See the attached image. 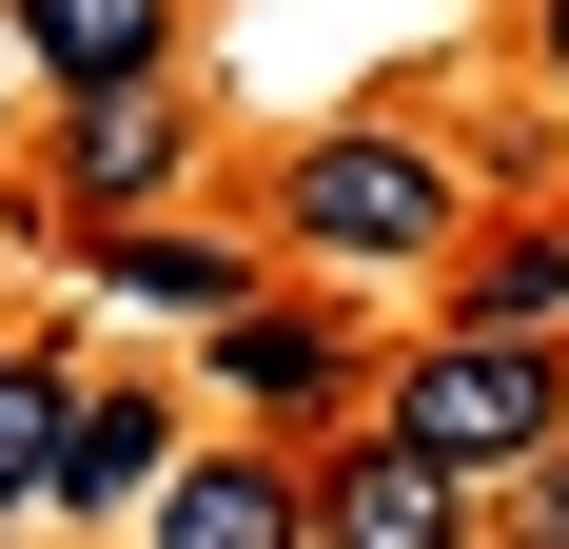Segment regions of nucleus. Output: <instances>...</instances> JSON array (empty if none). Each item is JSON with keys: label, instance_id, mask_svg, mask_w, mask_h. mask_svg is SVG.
<instances>
[{"label": "nucleus", "instance_id": "8", "mask_svg": "<svg viewBox=\"0 0 569 549\" xmlns=\"http://www.w3.org/2000/svg\"><path fill=\"white\" fill-rule=\"evenodd\" d=\"M471 471H432V451H393V432H335L315 451V549H471Z\"/></svg>", "mask_w": 569, "mask_h": 549}, {"label": "nucleus", "instance_id": "14", "mask_svg": "<svg viewBox=\"0 0 569 549\" xmlns=\"http://www.w3.org/2000/svg\"><path fill=\"white\" fill-rule=\"evenodd\" d=\"M0 138H20V40H0Z\"/></svg>", "mask_w": 569, "mask_h": 549}, {"label": "nucleus", "instance_id": "4", "mask_svg": "<svg viewBox=\"0 0 569 549\" xmlns=\"http://www.w3.org/2000/svg\"><path fill=\"white\" fill-rule=\"evenodd\" d=\"M177 177H197V79H118V99H40V236H118L158 217Z\"/></svg>", "mask_w": 569, "mask_h": 549}, {"label": "nucleus", "instance_id": "2", "mask_svg": "<svg viewBox=\"0 0 569 549\" xmlns=\"http://www.w3.org/2000/svg\"><path fill=\"white\" fill-rule=\"evenodd\" d=\"M373 432L432 451V471H471V491H530L569 451V333H412V373H373Z\"/></svg>", "mask_w": 569, "mask_h": 549}, {"label": "nucleus", "instance_id": "9", "mask_svg": "<svg viewBox=\"0 0 569 549\" xmlns=\"http://www.w3.org/2000/svg\"><path fill=\"white\" fill-rule=\"evenodd\" d=\"M59 256H79V295H118V315H197V333H217L236 295H256V236H177V217L59 236Z\"/></svg>", "mask_w": 569, "mask_h": 549}, {"label": "nucleus", "instance_id": "3", "mask_svg": "<svg viewBox=\"0 0 569 549\" xmlns=\"http://www.w3.org/2000/svg\"><path fill=\"white\" fill-rule=\"evenodd\" d=\"M197 392H217L256 451H335V432H373V353H353L335 295H236V315L197 333Z\"/></svg>", "mask_w": 569, "mask_h": 549}, {"label": "nucleus", "instance_id": "1", "mask_svg": "<svg viewBox=\"0 0 569 549\" xmlns=\"http://www.w3.org/2000/svg\"><path fill=\"white\" fill-rule=\"evenodd\" d=\"M256 236H276V274H315V295H432V274L471 256V158L452 138H412V118H315V138H276V177H256Z\"/></svg>", "mask_w": 569, "mask_h": 549}, {"label": "nucleus", "instance_id": "13", "mask_svg": "<svg viewBox=\"0 0 569 549\" xmlns=\"http://www.w3.org/2000/svg\"><path fill=\"white\" fill-rule=\"evenodd\" d=\"M530 79H550V99H569V0H530Z\"/></svg>", "mask_w": 569, "mask_h": 549}, {"label": "nucleus", "instance_id": "5", "mask_svg": "<svg viewBox=\"0 0 569 549\" xmlns=\"http://www.w3.org/2000/svg\"><path fill=\"white\" fill-rule=\"evenodd\" d=\"M158 471H177V392H158V373H79L59 471H40V530H138Z\"/></svg>", "mask_w": 569, "mask_h": 549}, {"label": "nucleus", "instance_id": "6", "mask_svg": "<svg viewBox=\"0 0 569 549\" xmlns=\"http://www.w3.org/2000/svg\"><path fill=\"white\" fill-rule=\"evenodd\" d=\"M0 40L40 99H118V79H197V0H0Z\"/></svg>", "mask_w": 569, "mask_h": 549}, {"label": "nucleus", "instance_id": "10", "mask_svg": "<svg viewBox=\"0 0 569 549\" xmlns=\"http://www.w3.org/2000/svg\"><path fill=\"white\" fill-rule=\"evenodd\" d=\"M432 295H452V333H569V217H530V236H471Z\"/></svg>", "mask_w": 569, "mask_h": 549}, {"label": "nucleus", "instance_id": "11", "mask_svg": "<svg viewBox=\"0 0 569 549\" xmlns=\"http://www.w3.org/2000/svg\"><path fill=\"white\" fill-rule=\"evenodd\" d=\"M59 412H79V373L0 333V530H40V471H59Z\"/></svg>", "mask_w": 569, "mask_h": 549}, {"label": "nucleus", "instance_id": "12", "mask_svg": "<svg viewBox=\"0 0 569 549\" xmlns=\"http://www.w3.org/2000/svg\"><path fill=\"white\" fill-rule=\"evenodd\" d=\"M511 549H569V451L530 471V530H511Z\"/></svg>", "mask_w": 569, "mask_h": 549}, {"label": "nucleus", "instance_id": "15", "mask_svg": "<svg viewBox=\"0 0 569 549\" xmlns=\"http://www.w3.org/2000/svg\"><path fill=\"white\" fill-rule=\"evenodd\" d=\"M0 549H20V530H0Z\"/></svg>", "mask_w": 569, "mask_h": 549}, {"label": "nucleus", "instance_id": "7", "mask_svg": "<svg viewBox=\"0 0 569 549\" xmlns=\"http://www.w3.org/2000/svg\"><path fill=\"white\" fill-rule=\"evenodd\" d=\"M138 549H315V451H177L158 510H138Z\"/></svg>", "mask_w": 569, "mask_h": 549}]
</instances>
